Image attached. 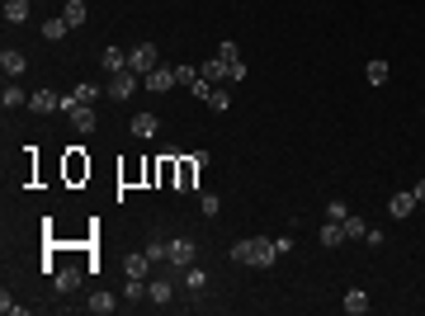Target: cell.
Here are the masks:
<instances>
[{"instance_id":"obj_2","label":"cell","mask_w":425,"mask_h":316,"mask_svg":"<svg viewBox=\"0 0 425 316\" xmlns=\"http://www.w3.org/2000/svg\"><path fill=\"white\" fill-rule=\"evenodd\" d=\"M137 85H142V80H137V71H114V76H109V85H105V95H109V100H118V104H128V100L137 95Z\"/></svg>"},{"instance_id":"obj_35","label":"cell","mask_w":425,"mask_h":316,"mask_svg":"<svg viewBox=\"0 0 425 316\" xmlns=\"http://www.w3.org/2000/svg\"><path fill=\"white\" fill-rule=\"evenodd\" d=\"M326 217H336V222H345V217H350V203H345V198H331V203H326Z\"/></svg>"},{"instance_id":"obj_32","label":"cell","mask_w":425,"mask_h":316,"mask_svg":"<svg viewBox=\"0 0 425 316\" xmlns=\"http://www.w3.org/2000/svg\"><path fill=\"white\" fill-rule=\"evenodd\" d=\"M100 95H105V90H100V85H90V80H85V85H76V100H80V104H95Z\"/></svg>"},{"instance_id":"obj_10","label":"cell","mask_w":425,"mask_h":316,"mask_svg":"<svg viewBox=\"0 0 425 316\" xmlns=\"http://www.w3.org/2000/svg\"><path fill=\"white\" fill-rule=\"evenodd\" d=\"M24 66H28V57H24V53H15V48H5V53H0V71H5L10 80L24 76Z\"/></svg>"},{"instance_id":"obj_40","label":"cell","mask_w":425,"mask_h":316,"mask_svg":"<svg viewBox=\"0 0 425 316\" xmlns=\"http://www.w3.org/2000/svg\"><path fill=\"white\" fill-rule=\"evenodd\" d=\"M411 194H416V203H425V180H421L416 189H411Z\"/></svg>"},{"instance_id":"obj_17","label":"cell","mask_w":425,"mask_h":316,"mask_svg":"<svg viewBox=\"0 0 425 316\" xmlns=\"http://www.w3.org/2000/svg\"><path fill=\"white\" fill-rule=\"evenodd\" d=\"M5 24H28V0H5Z\"/></svg>"},{"instance_id":"obj_1","label":"cell","mask_w":425,"mask_h":316,"mask_svg":"<svg viewBox=\"0 0 425 316\" xmlns=\"http://www.w3.org/2000/svg\"><path fill=\"white\" fill-rule=\"evenodd\" d=\"M232 260L237 264H251V269H269V264L279 260V245L269 236H246L232 245Z\"/></svg>"},{"instance_id":"obj_12","label":"cell","mask_w":425,"mask_h":316,"mask_svg":"<svg viewBox=\"0 0 425 316\" xmlns=\"http://www.w3.org/2000/svg\"><path fill=\"white\" fill-rule=\"evenodd\" d=\"M100 66H105L109 76H114V71H128V53H123V48H105V53H100Z\"/></svg>"},{"instance_id":"obj_27","label":"cell","mask_w":425,"mask_h":316,"mask_svg":"<svg viewBox=\"0 0 425 316\" xmlns=\"http://www.w3.org/2000/svg\"><path fill=\"white\" fill-rule=\"evenodd\" d=\"M66 19H62V15H57V19H48V24H43V38H48V43H57V38H66Z\"/></svg>"},{"instance_id":"obj_26","label":"cell","mask_w":425,"mask_h":316,"mask_svg":"<svg viewBox=\"0 0 425 316\" xmlns=\"http://www.w3.org/2000/svg\"><path fill=\"white\" fill-rule=\"evenodd\" d=\"M199 212H204V217H217V212H222V198L204 189V194H199Z\"/></svg>"},{"instance_id":"obj_5","label":"cell","mask_w":425,"mask_h":316,"mask_svg":"<svg viewBox=\"0 0 425 316\" xmlns=\"http://www.w3.org/2000/svg\"><path fill=\"white\" fill-rule=\"evenodd\" d=\"M142 90H152V95L175 90V66H156V71H147V76H142Z\"/></svg>"},{"instance_id":"obj_39","label":"cell","mask_w":425,"mask_h":316,"mask_svg":"<svg viewBox=\"0 0 425 316\" xmlns=\"http://www.w3.org/2000/svg\"><path fill=\"white\" fill-rule=\"evenodd\" d=\"M80 109V100H76V90H71V95H62V113H66V118H71V113H76Z\"/></svg>"},{"instance_id":"obj_24","label":"cell","mask_w":425,"mask_h":316,"mask_svg":"<svg viewBox=\"0 0 425 316\" xmlns=\"http://www.w3.org/2000/svg\"><path fill=\"white\" fill-rule=\"evenodd\" d=\"M80 175H90V160H80V151L66 156V180H80Z\"/></svg>"},{"instance_id":"obj_21","label":"cell","mask_w":425,"mask_h":316,"mask_svg":"<svg viewBox=\"0 0 425 316\" xmlns=\"http://www.w3.org/2000/svg\"><path fill=\"white\" fill-rule=\"evenodd\" d=\"M71 128H76V132H95V109L80 104L76 113H71Z\"/></svg>"},{"instance_id":"obj_20","label":"cell","mask_w":425,"mask_h":316,"mask_svg":"<svg viewBox=\"0 0 425 316\" xmlns=\"http://www.w3.org/2000/svg\"><path fill=\"white\" fill-rule=\"evenodd\" d=\"M85 307H90V312H95V316H109V312H114V307H118V297H114V292H95V297H90Z\"/></svg>"},{"instance_id":"obj_16","label":"cell","mask_w":425,"mask_h":316,"mask_svg":"<svg viewBox=\"0 0 425 316\" xmlns=\"http://www.w3.org/2000/svg\"><path fill=\"white\" fill-rule=\"evenodd\" d=\"M147 297H152L156 307H165V302L175 297V288H170V279H156V284H147Z\"/></svg>"},{"instance_id":"obj_34","label":"cell","mask_w":425,"mask_h":316,"mask_svg":"<svg viewBox=\"0 0 425 316\" xmlns=\"http://www.w3.org/2000/svg\"><path fill=\"white\" fill-rule=\"evenodd\" d=\"M0 312H5V316H24L28 307H24V302H15L10 292H0Z\"/></svg>"},{"instance_id":"obj_25","label":"cell","mask_w":425,"mask_h":316,"mask_svg":"<svg viewBox=\"0 0 425 316\" xmlns=\"http://www.w3.org/2000/svg\"><path fill=\"white\" fill-rule=\"evenodd\" d=\"M364 80H369V85H388V62H369V66H364Z\"/></svg>"},{"instance_id":"obj_33","label":"cell","mask_w":425,"mask_h":316,"mask_svg":"<svg viewBox=\"0 0 425 316\" xmlns=\"http://www.w3.org/2000/svg\"><path fill=\"white\" fill-rule=\"evenodd\" d=\"M364 232H369V222H364V217H354V212H350V217H345V236L354 241V236H364Z\"/></svg>"},{"instance_id":"obj_7","label":"cell","mask_w":425,"mask_h":316,"mask_svg":"<svg viewBox=\"0 0 425 316\" xmlns=\"http://www.w3.org/2000/svg\"><path fill=\"white\" fill-rule=\"evenodd\" d=\"M53 284H57V292H76L80 288V264H57Z\"/></svg>"},{"instance_id":"obj_31","label":"cell","mask_w":425,"mask_h":316,"mask_svg":"<svg viewBox=\"0 0 425 316\" xmlns=\"http://www.w3.org/2000/svg\"><path fill=\"white\" fill-rule=\"evenodd\" d=\"M147 297V284L142 279H128V288H123V302H142Z\"/></svg>"},{"instance_id":"obj_19","label":"cell","mask_w":425,"mask_h":316,"mask_svg":"<svg viewBox=\"0 0 425 316\" xmlns=\"http://www.w3.org/2000/svg\"><path fill=\"white\" fill-rule=\"evenodd\" d=\"M62 19H66L71 28H80L85 24V0H66V5H62Z\"/></svg>"},{"instance_id":"obj_23","label":"cell","mask_w":425,"mask_h":316,"mask_svg":"<svg viewBox=\"0 0 425 316\" xmlns=\"http://www.w3.org/2000/svg\"><path fill=\"white\" fill-rule=\"evenodd\" d=\"M147 260L152 264H170V241H147Z\"/></svg>"},{"instance_id":"obj_14","label":"cell","mask_w":425,"mask_h":316,"mask_svg":"<svg viewBox=\"0 0 425 316\" xmlns=\"http://www.w3.org/2000/svg\"><path fill=\"white\" fill-rule=\"evenodd\" d=\"M345 312L350 316H364V312H369V292H364V288H350L345 292Z\"/></svg>"},{"instance_id":"obj_13","label":"cell","mask_w":425,"mask_h":316,"mask_svg":"<svg viewBox=\"0 0 425 316\" xmlns=\"http://www.w3.org/2000/svg\"><path fill=\"white\" fill-rule=\"evenodd\" d=\"M199 76L208 80V85H227V66L212 57V62H204V66H199Z\"/></svg>"},{"instance_id":"obj_37","label":"cell","mask_w":425,"mask_h":316,"mask_svg":"<svg viewBox=\"0 0 425 316\" xmlns=\"http://www.w3.org/2000/svg\"><path fill=\"white\" fill-rule=\"evenodd\" d=\"M246 76H251V71H246V62H237V66H227V85H241Z\"/></svg>"},{"instance_id":"obj_3","label":"cell","mask_w":425,"mask_h":316,"mask_svg":"<svg viewBox=\"0 0 425 316\" xmlns=\"http://www.w3.org/2000/svg\"><path fill=\"white\" fill-rule=\"evenodd\" d=\"M156 43H137L133 53H128V71H137V76H147V71H156Z\"/></svg>"},{"instance_id":"obj_9","label":"cell","mask_w":425,"mask_h":316,"mask_svg":"<svg viewBox=\"0 0 425 316\" xmlns=\"http://www.w3.org/2000/svg\"><path fill=\"white\" fill-rule=\"evenodd\" d=\"M388 212H392V217H411V212H416V194H411V189H401V194H392V198H388Z\"/></svg>"},{"instance_id":"obj_15","label":"cell","mask_w":425,"mask_h":316,"mask_svg":"<svg viewBox=\"0 0 425 316\" xmlns=\"http://www.w3.org/2000/svg\"><path fill=\"white\" fill-rule=\"evenodd\" d=\"M147 269H152V260H147V250H137V255H128V260H123V274H128V279H142Z\"/></svg>"},{"instance_id":"obj_4","label":"cell","mask_w":425,"mask_h":316,"mask_svg":"<svg viewBox=\"0 0 425 316\" xmlns=\"http://www.w3.org/2000/svg\"><path fill=\"white\" fill-rule=\"evenodd\" d=\"M194 260H199V245H194L189 236H175V241H170V269H180V274H185Z\"/></svg>"},{"instance_id":"obj_8","label":"cell","mask_w":425,"mask_h":316,"mask_svg":"<svg viewBox=\"0 0 425 316\" xmlns=\"http://www.w3.org/2000/svg\"><path fill=\"white\" fill-rule=\"evenodd\" d=\"M28 109H33V113H57V109H62V95H53V90H33V95H28Z\"/></svg>"},{"instance_id":"obj_22","label":"cell","mask_w":425,"mask_h":316,"mask_svg":"<svg viewBox=\"0 0 425 316\" xmlns=\"http://www.w3.org/2000/svg\"><path fill=\"white\" fill-rule=\"evenodd\" d=\"M156 128H161L156 113H137V118H133V132H137V137H156Z\"/></svg>"},{"instance_id":"obj_11","label":"cell","mask_w":425,"mask_h":316,"mask_svg":"<svg viewBox=\"0 0 425 316\" xmlns=\"http://www.w3.org/2000/svg\"><path fill=\"white\" fill-rule=\"evenodd\" d=\"M317 236H321V245H326V250H336V245L345 241V222H336V217H326V227H321Z\"/></svg>"},{"instance_id":"obj_18","label":"cell","mask_w":425,"mask_h":316,"mask_svg":"<svg viewBox=\"0 0 425 316\" xmlns=\"http://www.w3.org/2000/svg\"><path fill=\"white\" fill-rule=\"evenodd\" d=\"M0 104H5V109H24V104H28V95L19 90V85H15V80H10V85L0 90Z\"/></svg>"},{"instance_id":"obj_36","label":"cell","mask_w":425,"mask_h":316,"mask_svg":"<svg viewBox=\"0 0 425 316\" xmlns=\"http://www.w3.org/2000/svg\"><path fill=\"white\" fill-rule=\"evenodd\" d=\"M208 104H212V109H232V95H227V90L217 85V90H212V95H208Z\"/></svg>"},{"instance_id":"obj_29","label":"cell","mask_w":425,"mask_h":316,"mask_svg":"<svg viewBox=\"0 0 425 316\" xmlns=\"http://www.w3.org/2000/svg\"><path fill=\"white\" fill-rule=\"evenodd\" d=\"M185 284H189V288H194V292H204V288H208V274L189 264V269H185Z\"/></svg>"},{"instance_id":"obj_38","label":"cell","mask_w":425,"mask_h":316,"mask_svg":"<svg viewBox=\"0 0 425 316\" xmlns=\"http://www.w3.org/2000/svg\"><path fill=\"white\" fill-rule=\"evenodd\" d=\"M212 90H217V85H208V80H204V76H199V80H194V90H189V95H194V100H208V95H212Z\"/></svg>"},{"instance_id":"obj_30","label":"cell","mask_w":425,"mask_h":316,"mask_svg":"<svg viewBox=\"0 0 425 316\" xmlns=\"http://www.w3.org/2000/svg\"><path fill=\"white\" fill-rule=\"evenodd\" d=\"M194 80H199V66H175V85L194 90Z\"/></svg>"},{"instance_id":"obj_6","label":"cell","mask_w":425,"mask_h":316,"mask_svg":"<svg viewBox=\"0 0 425 316\" xmlns=\"http://www.w3.org/2000/svg\"><path fill=\"white\" fill-rule=\"evenodd\" d=\"M204 170V160L199 156H185V160H175V189H194V175Z\"/></svg>"},{"instance_id":"obj_28","label":"cell","mask_w":425,"mask_h":316,"mask_svg":"<svg viewBox=\"0 0 425 316\" xmlns=\"http://www.w3.org/2000/svg\"><path fill=\"white\" fill-rule=\"evenodd\" d=\"M217 62H222V66H237V62H241V53H237V43H232V38H227V43H217Z\"/></svg>"}]
</instances>
